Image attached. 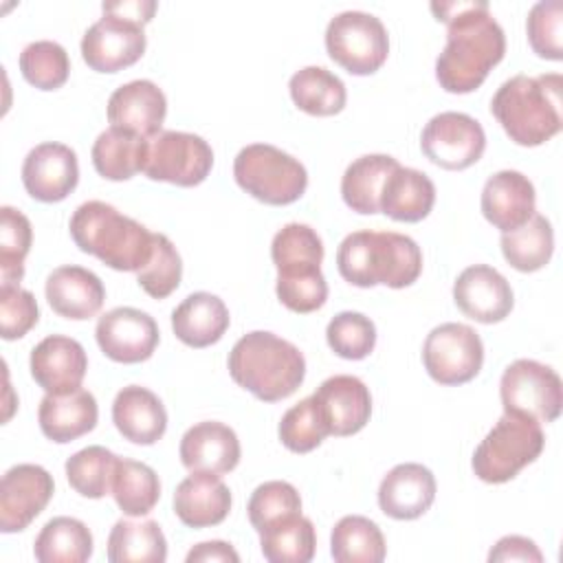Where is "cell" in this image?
<instances>
[{"label": "cell", "mask_w": 563, "mask_h": 563, "mask_svg": "<svg viewBox=\"0 0 563 563\" xmlns=\"http://www.w3.org/2000/svg\"><path fill=\"white\" fill-rule=\"evenodd\" d=\"M213 167L211 145L191 132L163 130L147 141L143 174L178 187L200 185Z\"/></svg>", "instance_id": "10"}, {"label": "cell", "mask_w": 563, "mask_h": 563, "mask_svg": "<svg viewBox=\"0 0 563 563\" xmlns=\"http://www.w3.org/2000/svg\"><path fill=\"white\" fill-rule=\"evenodd\" d=\"M231 490L213 473H191L174 493V512L189 528H209L227 519Z\"/></svg>", "instance_id": "27"}, {"label": "cell", "mask_w": 563, "mask_h": 563, "mask_svg": "<svg viewBox=\"0 0 563 563\" xmlns=\"http://www.w3.org/2000/svg\"><path fill=\"white\" fill-rule=\"evenodd\" d=\"M29 367L33 380L46 394H66L81 387L88 356L79 341L64 334H51L31 350Z\"/></svg>", "instance_id": "18"}, {"label": "cell", "mask_w": 563, "mask_h": 563, "mask_svg": "<svg viewBox=\"0 0 563 563\" xmlns=\"http://www.w3.org/2000/svg\"><path fill=\"white\" fill-rule=\"evenodd\" d=\"M229 308L218 295L191 292L172 312V330L189 347H209L229 328Z\"/></svg>", "instance_id": "28"}, {"label": "cell", "mask_w": 563, "mask_h": 563, "mask_svg": "<svg viewBox=\"0 0 563 563\" xmlns=\"http://www.w3.org/2000/svg\"><path fill=\"white\" fill-rule=\"evenodd\" d=\"M400 163L387 154H365L352 161L341 178L343 202L356 213H380V194L387 176Z\"/></svg>", "instance_id": "30"}, {"label": "cell", "mask_w": 563, "mask_h": 563, "mask_svg": "<svg viewBox=\"0 0 563 563\" xmlns=\"http://www.w3.org/2000/svg\"><path fill=\"white\" fill-rule=\"evenodd\" d=\"M446 24V44L435 59L440 88L466 95L482 86L490 68L504 59L506 35L484 0H451L429 4Z\"/></svg>", "instance_id": "1"}, {"label": "cell", "mask_w": 563, "mask_h": 563, "mask_svg": "<svg viewBox=\"0 0 563 563\" xmlns=\"http://www.w3.org/2000/svg\"><path fill=\"white\" fill-rule=\"evenodd\" d=\"M292 103L312 117H332L345 108V84L323 66H306L288 81Z\"/></svg>", "instance_id": "33"}, {"label": "cell", "mask_w": 563, "mask_h": 563, "mask_svg": "<svg viewBox=\"0 0 563 563\" xmlns=\"http://www.w3.org/2000/svg\"><path fill=\"white\" fill-rule=\"evenodd\" d=\"M79 180L77 154L64 143H40L22 163V185L40 202L64 200Z\"/></svg>", "instance_id": "16"}, {"label": "cell", "mask_w": 563, "mask_h": 563, "mask_svg": "<svg viewBox=\"0 0 563 563\" xmlns=\"http://www.w3.org/2000/svg\"><path fill=\"white\" fill-rule=\"evenodd\" d=\"M156 2L154 0H119V2H103L101 9L103 13L121 15L128 20H134L139 24H147L154 13H156Z\"/></svg>", "instance_id": "51"}, {"label": "cell", "mask_w": 563, "mask_h": 563, "mask_svg": "<svg viewBox=\"0 0 563 563\" xmlns=\"http://www.w3.org/2000/svg\"><path fill=\"white\" fill-rule=\"evenodd\" d=\"M482 213L501 233L515 231L534 216L537 194L534 185L515 169L493 174L482 189Z\"/></svg>", "instance_id": "22"}, {"label": "cell", "mask_w": 563, "mask_h": 563, "mask_svg": "<svg viewBox=\"0 0 563 563\" xmlns=\"http://www.w3.org/2000/svg\"><path fill=\"white\" fill-rule=\"evenodd\" d=\"M488 561H534L541 563L543 554L539 552V548L534 545L532 539L528 537H519V534H508L501 537L495 548L488 554Z\"/></svg>", "instance_id": "50"}, {"label": "cell", "mask_w": 563, "mask_h": 563, "mask_svg": "<svg viewBox=\"0 0 563 563\" xmlns=\"http://www.w3.org/2000/svg\"><path fill=\"white\" fill-rule=\"evenodd\" d=\"M20 70L31 86L40 90H55L66 84L70 59L62 44L53 40H37L22 48Z\"/></svg>", "instance_id": "41"}, {"label": "cell", "mask_w": 563, "mask_h": 563, "mask_svg": "<svg viewBox=\"0 0 563 563\" xmlns=\"http://www.w3.org/2000/svg\"><path fill=\"white\" fill-rule=\"evenodd\" d=\"M99 407L88 389H73L66 394H46L37 409L42 433L57 442H73L95 429Z\"/></svg>", "instance_id": "26"}, {"label": "cell", "mask_w": 563, "mask_h": 563, "mask_svg": "<svg viewBox=\"0 0 563 563\" xmlns=\"http://www.w3.org/2000/svg\"><path fill=\"white\" fill-rule=\"evenodd\" d=\"M545 444L539 422L504 413L473 453L471 466L486 484H504L532 464Z\"/></svg>", "instance_id": "7"}, {"label": "cell", "mask_w": 563, "mask_h": 563, "mask_svg": "<svg viewBox=\"0 0 563 563\" xmlns=\"http://www.w3.org/2000/svg\"><path fill=\"white\" fill-rule=\"evenodd\" d=\"M275 292L279 301L299 314L319 310L328 299V284L321 271L295 277H277Z\"/></svg>", "instance_id": "49"}, {"label": "cell", "mask_w": 563, "mask_h": 563, "mask_svg": "<svg viewBox=\"0 0 563 563\" xmlns=\"http://www.w3.org/2000/svg\"><path fill=\"white\" fill-rule=\"evenodd\" d=\"M330 435L358 433L372 416V396L367 385L350 374L325 378L312 394Z\"/></svg>", "instance_id": "19"}, {"label": "cell", "mask_w": 563, "mask_h": 563, "mask_svg": "<svg viewBox=\"0 0 563 563\" xmlns=\"http://www.w3.org/2000/svg\"><path fill=\"white\" fill-rule=\"evenodd\" d=\"M279 440L292 453H310L328 433L323 416L312 396L292 405L279 420Z\"/></svg>", "instance_id": "44"}, {"label": "cell", "mask_w": 563, "mask_h": 563, "mask_svg": "<svg viewBox=\"0 0 563 563\" xmlns=\"http://www.w3.org/2000/svg\"><path fill=\"white\" fill-rule=\"evenodd\" d=\"M231 378L264 402H277L297 391L306 376V358L290 341L255 330L235 341L229 352Z\"/></svg>", "instance_id": "4"}, {"label": "cell", "mask_w": 563, "mask_h": 563, "mask_svg": "<svg viewBox=\"0 0 563 563\" xmlns=\"http://www.w3.org/2000/svg\"><path fill=\"white\" fill-rule=\"evenodd\" d=\"M112 497L128 517H143L152 512L161 497L156 471L143 462L119 457L112 479Z\"/></svg>", "instance_id": "39"}, {"label": "cell", "mask_w": 563, "mask_h": 563, "mask_svg": "<svg viewBox=\"0 0 563 563\" xmlns=\"http://www.w3.org/2000/svg\"><path fill=\"white\" fill-rule=\"evenodd\" d=\"M422 363L427 374L440 385L468 383L484 363L482 339L466 323H440L424 339Z\"/></svg>", "instance_id": "11"}, {"label": "cell", "mask_w": 563, "mask_h": 563, "mask_svg": "<svg viewBox=\"0 0 563 563\" xmlns=\"http://www.w3.org/2000/svg\"><path fill=\"white\" fill-rule=\"evenodd\" d=\"M435 488V477L427 466L418 462H405L394 466L383 477L378 486V506L391 519H418L431 508Z\"/></svg>", "instance_id": "23"}, {"label": "cell", "mask_w": 563, "mask_h": 563, "mask_svg": "<svg viewBox=\"0 0 563 563\" xmlns=\"http://www.w3.org/2000/svg\"><path fill=\"white\" fill-rule=\"evenodd\" d=\"M501 253L506 262L521 273L543 268L554 251V231L545 216L534 213L526 224L515 231L501 233Z\"/></svg>", "instance_id": "38"}, {"label": "cell", "mask_w": 563, "mask_h": 563, "mask_svg": "<svg viewBox=\"0 0 563 563\" xmlns=\"http://www.w3.org/2000/svg\"><path fill=\"white\" fill-rule=\"evenodd\" d=\"M257 534L262 554L271 563H308L317 550L314 526L301 512L284 517Z\"/></svg>", "instance_id": "37"}, {"label": "cell", "mask_w": 563, "mask_h": 563, "mask_svg": "<svg viewBox=\"0 0 563 563\" xmlns=\"http://www.w3.org/2000/svg\"><path fill=\"white\" fill-rule=\"evenodd\" d=\"M330 350L347 361H361L372 354L376 345V325L363 312L343 310L334 314L325 328Z\"/></svg>", "instance_id": "43"}, {"label": "cell", "mask_w": 563, "mask_h": 563, "mask_svg": "<svg viewBox=\"0 0 563 563\" xmlns=\"http://www.w3.org/2000/svg\"><path fill=\"white\" fill-rule=\"evenodd\" d=\"M504 413L532 422H552L563 407V385L559 374L532 358L510 363L499 380Z\"/></svg>", "instance_id": "8"}, {"label": "cell", "mask_w": 563, "mask_h": 563, "mask_svg": "<svg viewBox=\"0 0 563 563\" xmlns=\"http://www.w3.org/2000/svg\"><path fill=\"white\" fill-rule=\"evenodd\" d=\"M180 462L191 473L224 475L240 462V440L235 431L218 420H202L180 438Z\"/></svg>", "instance_id": "21"}, {"label": "cell", "mask_w": 563, "mask_h": 563, "mask_svg": "<svg viewBox=\"0 0 563 563\" xmlns=\"http://www.w3.org/2000/svg\"><path fill=\"white\" fill-rule=\"evenodd\" d=\"M561 22H563V2L561 0H541L532 4L526 22L530 48L543 59H563L561 44Z\"/></svg>", "instance_id": "47"}, {"label": "cell", "mask_w": 563, "mask_h": 563, "mask_svg": "<svg viewBox=\"0 0 563 563\" xmlns=\"http://www.w3.org/2000/svg\"><path fill=\"white\" fill-rule=\"evenodd\" d=\"M167 114L165 92L150 79H134L119 86L108 99V121L112 128L152 139L163 132Z\"/></svg>", "instance_id": "20"}, {"label": "cell", "mask_w": 563, "mask_h": 563, "mask_svg": "<svg viewBox=\"0 0 563 563\" xmlns=\"http://www.w3.org/2000/svg\"><path fill=\"white\" fill-rule=\"evenodd\" d=\"M271 257L279 277L314 273L321 271L323 242L312 227L290 222L275 233Z\"/></svg>", "instance_id": "32"}, {"label": "cell", "mask_w": 563, "mask_h": 563, "mask_svg": "<svg viewBox=\"0 0 563 563\" xmlns=\"http://www.w3.org/2000/svg\"><path fill=\"white\" fill-rule=\"evenodd\" d=\"M563 77L515 75L506 79L490 101V112L504 132L523 147L550 141L563 128Z\"/></svg>", "instance_id": "2"}, {"label": "cell", "mask_w": 563, "mask_h": 563, "mask_svg": "<svg viewBox=\"0 0 563 563\" xmlns=\"http://www.w3.org/2000/svg\"><path fill=\"white\" fill-rule=\"evenodd\" d=\"M235 183L255 200L266 205H290L308 187L306 167L290 154L268 143L242 147L233 161Z\"/></svg>", "instance_id": "6"}, {"label": "cell", "mask_w": 563, "mask_h": 563, "mask_svg": "<svg viewBox=\"0 0 563 563\" xmlns=\"http://www.w3.org/2000/svg\"><path fill=\"white\" fill-rule=\"evenodd\" d=\"M167 541L161 526L147 521H117L108 534L110 563H163Z\"/></svg>", "instance_id": "35"}, {"label": "cell", "mask_w": 563, "mask_h": 563, "mask_svg": "<svg viewBox=\"0 0 563 563\" xmlns=\"http://www.w3.org/2000/svg\"><path fill=\"white\" fill-rule=\"evenodd\" d=\"M53 475L40 464H15L0 484V530L4 534L24 530L51 501Z\"/></svg>", "instance_id": "15"}, {"label": "cell", "mask_w": 563, "mask_h": 563, "mask_svg": "<svg viewBox=\"0 0 563 563\" xmlns=\"http://www.w3.org/2000/svg\"><path fill=\"white\" fill-rule=\"evenodd\" d=\"M249 521L251 526L262 532L264 528L277 523L284 517L301 512V497L297 488L282 479H271L260 484L249 499Z\"/></svg>", "instance_id": "46"}, {"label": "cell", "mask_w": 563, "mask_h": 563, "mask_svg": "<svg viewBox=\"0 0 563 563\" xmlns=\"http://www.w3.org/2000/svg\"><path fill=\"white\" fill-rule=\"evenodd\" d=\"M198 561H218V563H238L240 554L233 550L231 543L227 541H205L194 545L187 552V563H198Z\"/></svg>", "instance_id": "52"}, {"label": "cell", "mask_w": 563, "mask_h": 563, "mask_svg": "<svg viewBox=\"0 0 563 563\" xmlns=\"http://www.w3.org/2000/svg\"><path fill=\"white\" fill-rule=\"evenodd\" d=\"M336 268L345 282L358 288L376 284L405 288L422 273V251L402 233L354 231L339 244Z\"/></svg>", "instance_id": "3"}, {"label": "cell", "mask_w": 563, "mask_h": 563, "mask_svg": "<svg viewBox=\"0 0 563 563\" xmlns=\"http://www.w3.org/2000/svg\"><path fill=\"white\" fill-rule=\"evenodd\" d=\"M95 339L110 361L141 363L147 361L158 345V325L147 312L119 306L99 317Z\"/></svg>", "instance_id": "14"}, {"label": "cell", "mask_w": 563, "mask_h": 563, "mask_svg": "<svg viewBox=\"0 0 563 563\" xmlns=\"http://www.w3.org/2000/svg\"><path fill=\"white\" fill-rule=\"evenodd\" d=\"M183 277V260L165 233H154V249L147 264L136 273L139 286L154 299L172 295Z\"/></svg>", "instance_id": "45"}, {"label": "cell", "mask_w": 563, "mask_h": 563, "mask_svg": "<svg viewBox=\"0 0 563 563\" xmlns=\"http://www.w3.org/2000/svg\"><path fill=\"white\" fill-rule=\"evenodd\" d=\"M46 301L64 319L84 321L95 317L106 299L103 282L84 266H59L46 277Z\"/></svg>", "instance_id": "24"}, {"label": "cell", "mask_w": 563, "mask_h": 563, "mask_svg": "<svg viewBox=\"0 0 563 563\" xmlns=\"http://www.w3.org/2000/svg\"><path fill=\"white\" fill-rule=\"evenodd\" d=\"M112 422L125 440L147 446L165 435L167 411L154 391L141 385H128L114 396Z\"/></svg>", "instance_id": "25"}, {"label": "cell", "mask_w": 563, "mask_h": 563, "mask_svg": "<svg viewBox=\"0 0 563 563\" xmlns=\"http://www.w3.org/2000/svg\"><path fill=\"white\" fill-rule=\"evenodd\" d=\"M70 238L106 266L139 273L154 249V233L108 202L88 200L70 216Z\"/></svg>", "instance_id": "5"}, {"label": "cell", "mask_w": 563, "mask_h": 563, "mask_svg": "<svg viewBox=\"0 0 563 563\" xmlns=\"http://www.w3.org/2000/svg\"><path fill=\"white\" fill-rule=\"evenodd\" d=\"M147 141L121 128L103 130L92 143V165L108 180H128L143 172L147 158Z\"/></svg>", "instance_id": "31"}, {"label": "cell", "mask_w": 563, "mask_h": 563, "mask_svg": "<svg viewBox=\"0 0 563 563\" xmlns=\"http://www.w3.org/2000/svg\"><path fill=\"white\" fill-rule=\"evenodd\" d=\"M328 55L352 75L376 73L389 55L385 24L365 11H341L325 29Z\"/></svg>", "instance_id": "9"}, {"label": "cell", "mask_w": 563, "mask_h": 563, "mask_svg": "<svg viewBox=\"0 0 563 563\" xmlns=\"http://www.w3.org/2000/svg\"><path fill=\"white\" fill-rule=\"evenodd\" d=\"M33 242L29 218L13 209H0V279L2 284H20L24 275V257Z\"/></svg>", "instance_id": "42"}, {"label": "cell", "mask_w": 563, "mask_h": 563, "mask_svg": "<svg viewBox=\"0 0 563 563\" xmlns=\"http://www.w3.org/2000/svg\"><path fill=\"white\" fill-rule=\"evenodd\" d=\"M433 202V180L420 169L398 165L383 185L380 213L398 222H420L431 213Z\"/></svg>", "instance_id": "29"}, {"label": "cell", "mask_w": 563, "mask_h": 563, "mask_svg": "<svg viewBox=\"0 0 563 563\" xmlns=\"http://www.w3.org/2000/svg\"><path fill=\"white\" fill-rule=\"evenodd\" d=\"M33 554L40 563H84L92 556V534L75 517H53L35 537Z\"/></svg>", "instance_id": "34"}, {"label": "cell", "mask_w": 563, "mask_h": 563, "mask_svg": "<svg viewBox=\"0 0 563 563\" xmlns=\"http://www.w3.org/2000/svg\"><path fill=\"white\" fill-rule=\"evenodd\" d=\"M330 554L336 563H380L387 554L380 528L363 517H341L330 534Z\"/></svg>", "instance_id": "36"}, {"label": "cell", "mask_w": 563, "mask_h": 563, "mask_svg": "<svg viewBox=\"0 0 563 563\" xmlns=\"http://www.w3.org/2000/svg\"><path fill=\"white\" fill-rule=\"evenodd\" d=\"M143 24L103 13L81 37V57L97 73H119L136 64L145 53Z\"/></svg>", "instance_id": "13"}, {"label": "cell", "mask_w": 563, "mask_h": 563, "mask_svg": "<svg viewBox=\"0 0 563 563\" xmlns=\"http://www.w3.org/2000/svg\"><path fill=\"white\" fill-rule=\"evenodd\" d=\"M119 455L106 446L90 444L66 460V479L75 493L88 499H101L112 495V479Z\"/></svg>", "instance_id": "40"}, {"label": "cell", "mask_w": 563, "mask_h": 563, "mask_svg": "<svg viewBox=\"0 0 563 563\" xmlns=\"http://www.w3.org/2000/svg\"><path fill=\"white\" fill-rule=\"evenodd\" d=\"M455 306L473 321L499 323L515 303L508 279L488 264H473L464 268L453 284Z\"/></svg>", "instance_id": "17"}, {"label": "cell", "mask_w": 563, "mask_h": 563, "mask_svg": "<svg viewBox=\"0 0 563 563\" xmlns=\"http://www.w3.org/2000/svg\"><path fill=\"white\" fill-rule=\"evenodd\" d=\"M40 319L33 292L20 284H0V330L4 341L22 339Z\"/></svg>", "instance_id": "48"}, {"label": "cell", "mask_w": 563, "mask_h": 563, "mask_svg": "<svg viewBox=\"0 0 563 563\" xmlns=\"http://www.w3.org/2000/svg\"><path fill=\"white\" fill-rule=\"evenodd\" d=\"M422 154L442 169H466L486 150V134L477 119L464 112H440L429 119L420 136Z\"/></svg>", "instance_id": "12"}]
</instances>
